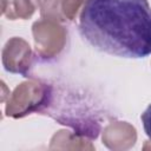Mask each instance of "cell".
I'll list each match as a JSON object with an SVG mask.
<instances>
[{
    "mask_svg": "<svg viewBox=\"0 0 151 151\" xmlns=\"http://www.w3.org/2000/svg\"><path fill=\"white\" fill-rule=\"evenodd\" d=\"M79 32L100 52L145 58L151 54V7L147 0H85Z\"/></svg>",
    "mask_w": 151,
    "mask_h": 151,
    "instance_id": "cell-1",
    "label": "cell"
},
{
    "mask_svg": "<svg viewBox=\"0 0 151 151\" xmlns=\"http://www.w3.org/2000/svg\"><path fill=\"white\" fill-rule=\"evenodd\" d=\"M142 123H143V127L144 131L146 133V136L149 137V139L151 140V104L146 107V110L142 113Z\"/></svg>",
    "mask_w": 151,
    "mask_h": 151,
    "instance_id": "cell-2",
    "label": "cell"
}]
</instances>
